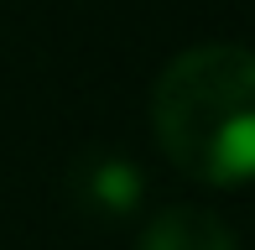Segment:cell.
<instances>
[{
    "label": "cell",
    "mask_w": 255,
    "mask_h": 250,
    "mask_svg": "<svg viewBox=\"0 0 255 250\" xmlns=\"http://www.w3.org/2000/svg\"><path fill=\"white\" fill-rule=\"evenodd\" d=\"M151 130L177 172L208 188L255 177V52L203 42L177 52L151 89Z\"/></svg>",
    "instance_id": "1"
},
{
    "label": "cell",
    "mask_w": 255,
    "mask_h": 250,
    "mask_svg": "<svg viewBox=\"0 0 255 250\" xmlns=\"http://www.w3.org/2000/svg\"><path fill=\"white\" fill-rule=\"evenodd\" d=\"M141 193H146L141 167L125 162V156H115V151H94V156H84V162L73 167V203H84V209L99 214V219H125V214H135Z\"/></svg>",
    "instance_id": "2"
},
{
    "label": "cell",
    "mask_w": 255,
    "mask_h": 250,
    "mask_svg": "<svg viewBox=\"0 0 255 250\" xmlns=\"http://www.w3.org/2000/svg\"><path fill=\"white\" fill-rule=\"evenodd\" d=\"M141 250H240V245H235V235H229V224L219 214L177 203V209H161L146 224Z\"/></svg>",
    "instance_id": "3"
}]
</instances>
